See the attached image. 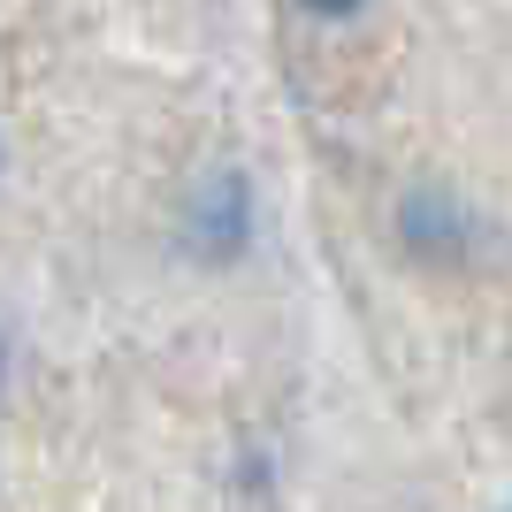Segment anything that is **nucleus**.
<instances>
[{
	"label": "nucleus",
	"mask_w": 512,
	"mask_h": 512,
	"mask_svg": "<svg viewBox=\"0 0 512 512\" xmlns=\"http://www.w3.org/2000/svg\"><path fill=\"white\" fill-rule=\"evenodd\" d=\"M245 237H253V207H245V184L237 176H222V184H207V192L192 199V245L214 260L245 253Z\"/></svg>",
	"instance_id": "obj_1"
},
{
	"label": "nucleus",
	"mask_w": 512,
	"mask_h": 512,
	"mask_svg": "<svg viewBox=\"0 0 512 512\" xmlns=\"http://www.w3.org/2000/svg\"><path fill=\"white\" fill-rule=\"evenodd\" d=\"M306 8H314V16H352L360 0H306Z\"/></svg>",
	"instance_id": "obj_2"
},
{
	"label": "nucleus",
	"mask_w": 512,
	"mask_h": 512,
	"mask_svg": "<svg viewBox=\"0 0 512 512\" xmlns=\"http://www.w3.org/2000/svg\"><path fill=\"white\" fill-rule=\"evenodd\" d=\"M0 375H8V352H0Z\"/></svg>",
	"instance_id": "obj_3"
}]
</instances>
